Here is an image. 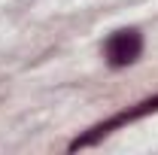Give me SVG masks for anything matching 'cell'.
<instances>
[{
	"label": "cell",
	"mask_w": 158,
	"mask_h": 155,
	"mask_svg": "<svg viewBox=\"0 0 158 155\" xmlns=\"http://www.w3.org/2000/svg\"><path fill=\"white\" fill-rule=\"evenodd\" d=\"M152 113H158V94H155V97H146V100L134 103L131 110H122V113H116L113 119H106V122H100V125H94V128H88V134L76 137V140L70 143V152L85 149V146H94L98 140H103L106 134H113L116 128L128 125V122H137V119H143V116H152Z\"/></svg>",
	"instance_id": "obj_1"
},
{
	"label": "cell",
	"mask_w": 158,
	"mask_h": 155,
	"mask_svg": "<svg viewBox=\"0 0 158 155\" xmlns=\"http://www.w3.org/2000/svg\"><path fill=\"white\" fill-rule=\"evenodd\" d=\"M140 55H143V34L137 27L116 31L103 43V58L110 67H128V64L140 61Z\"/></svg>",
	"instance_id": "obj_2"
}]
</instances>
